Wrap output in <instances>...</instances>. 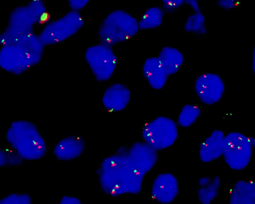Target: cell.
Returning a JSON list of instances; mask_svg holds the SVG:
<instances>
[{
	"mask_svg": "<svg viewBox=\"0 0 255 204\" xmlns=\"http://www.w3.org/2000/svg\"><path fill=\"white\" fill-rule=\"evenodd\" d=\"M157 159L156 150L145 142L120 148L116 153L104 158L97 170L102 189L113 196L138 194L145 175Z\"/></svg>",
	"mask_w": 255,
	"mask_h": 204,
	"instance_id": "6da1fadb",
	"label": "cell"
},
{
	"mask_svg": "<svg viewBox=\"0 0 255 204\" xmlns=\"http://www.w3.org/2000/svg\"><path fill=\"white\" fill-rule=\"evenodd\" d=\"M6 138L12 148L23 159L35 160L46 154V142L36 126L25 120L12 122L9 126Z\"/></svg>",
	"mask_w": 255,
	"mask_h": 204,
	"instance_id": "7a4b0ae2",
	"label": "cell"
},
{
	"mask_svg": "<svg viewBox=\"0 0 255 204\" xmlns=\"http://www.w3.org/2000/svg\"><path fill=\"white\" fill-rule=\"evenodd\" d=\"M138 29V23L134 17L118 9L104 19L99 28V36L103 44L110 46L132 37Z\"/></svg>",
	"mask_w": 255,
	"mask_h": 204,
	"instance_id": "3957f363",
	"label": "cell"
},
{
	"mask_svg": "<svg viewBox=\"0 0 255 204\" xmlns=\"http://www.w3.org/2000/svg\"><path fill=\"white\" fill-rule=\"evenodd\" d=\"M77 11H71L46 25L38 37L44 46L62 42L75 34L84 21Z\"/></svg>",
	"mask_w": 255,
	"mask_h": 204,
	"instance_id": "277c9868",
	"label": "cell"
},
{
	"mask_svg": "<svg viewBox=\"0 0 255 204\" xmlns=\"http://www.w3.org/2000/svg\"><path fill=\"white\" fill-rule=\"evenodd\" d=\"M142 134L146 143L152 148L161 150L174 144L178 136V128L171 119L159 116L145 124Z\"/></svg>",
	"mask_w": 255,
	"mask_h": 204,
	"instance_id": "5b68a950",
	"label": "cell"
},
{
	"mask_svg": "<svg viewBox=\"0 0 255 204\" xmlns=\"http://www.w3.org/2000/svg\"><path fill=\"white\" fill-rule=\"evenodd\" d=\"M249 141V137L237 132H231L225 136L223 155L231 169L241 170L248 165L253 150Z\"/></svg>",
	"mask_w": 255,
	"mask_h": 204,
	"instance_id": "8992f818",
	"label": "cell"
},
{
	"mask_svg": "<svg viewBox=\"0 0 255 204\" xmlns=\"http://www.w3.org/2000/svg\"><path fill=\"white\" fill-rule=\"evenodd\" d=\"M85 58L96 79L105 81L112 76L116 69V56L110 46L104 44L87 49Z\"/></svg>",
	"mask_w": 255,
	"mask_h": 204,
	"instance_id": "52a82bcc",
	"label": "cell"
},
{
	"mask_svg": "<svg viewBox=\"0 0 255 204\" xmlns=\"http://www.w3.org/2000/svg\"><path fill=\"white\" fill-rule=\"evenodd\" d=\"M35 24L26 6L18 7L11 13L8 24L0 38L4 44L13 42L32 32Z\"/></svg>",
	"mask_w": 255,
	"mask_h": 204,
	"instance_id": "ba28073f",
	"label": "cell"
},
{
	"mask_svg": "<svg viewBox=\"0 0 255 204\" xmlns=\"http://www.w3.org/2000/svg\"><path fill=\"white\" fill-rule=\"evenodd\" d=\"M0 66L6 71L20 74L33 66L26 51L16 42L4 44L0 53Z\"/></svg>",
	"mask_w": 255,
	"mask_h": 204,
	"instance_id": "9c48e42d",
	"label": "cell"
},
{
	"mask_svg": "<svg viewBox=\"0 0 255 204\" xmlns=\"http://www.w3.org/2000/svg\"><path fill=\"white\" fill-rule=\"evenodd\" d=\"M195 90L201 102L206 104H212L222 97L225 86L218 75L207 73L197 79Z\"/></svg>",
	"mask_w": 255,
	"mask_h": 204,
	"instance_id": "30bf717a",
	"label": "cell"
},
{
	"mask_svg": "<svg viewBox=\"0 0 255 204\" xmlns=\"http://www.w3.org/2000/svg\"><path fill=\"white\" fill-rule=\"evenodd\" d=\"M178 191V181L171 174H160L153 182L151 194L154 199L161 204H167L172 202Z\"/></svg>",
	"mask_w": 255,
	"mask_h": 204,
	"instance_id": "8fae6325",
	"label": "cell"
},
{
	"mask_svg": "<svg viewBox=\"0 0 255 204\" xmlns=\"http://www.w3.org/2000/svg\"><path fill=\"white\" fill-rule=\"evenodd\" d=\"M129 90L121 84H115L105 91L102 102L105 107L110 111L123 110L130 100Z\"/></svg>",
	"mask_w": 255,
	"mask_h": 204,
	"instance_id": "7c38bea8",
	"label": "cell"
},
{
	"mask_svg": "<svg viewBox=\"0 0 255 204\" xmlns=\"http://www.w3.org/2000/svg\"><path fill=\"white\" fill-rule=\"evenodd\" d=\"M85 148V143L81 137L71 136L59 141L54 146L53 153L60 160L68 161L80 156Z\"/></svg>",
	"mask_w": 255,
	"mask_h": 204,
	"instance_id": "4fadbf2b",
	"label": "cell"
},
{
	"mask_svg": "<svg viewBox=\"0 0 255 204\" xmlns=\"http://www.w3.org/2000/svg\"><path fill=\"white\" fill-rule=\"evenodd\" d=\"M224 134L220 130H214L201 145L200 158L203 162H209L223 154Z\"/></svg>",
	"mask_w": 255,
	"mask_h": 204,
	"instance_id": "5bb4252c",
	"label": "cell"
},
{
	"mask_svg": "<svg viewBox=\"0 0 255 204\" xmlns=\"http://www.w3.org/2000/svg\"><path fill=\"white\" fill-rule=\"evenodd\" d=\"M143 74L150 86L155 90H160L165 85L167 75L160 66L158 57L147 59L142 68Z\"/></svg>",
	"mask_w": 255,
	"mask_h": 204,
	"instance_id": "9a60e30c",
	"label": "cell"
},
{
	"mask_svg": "<svg viewBox=\"0 0 255 204\" xmlns=\"http://www.w3.org/2000/svg\"><path fill=\"white\" fill-rule=\"evenodd\" d=\"M230 204H255V183L240 180L231 190Z\"/></svg>",
	"mask_w": 255,
	"mask_h": 204,
	"instance_id": "2e32d148",
	"label": "cell"
},
{
	"mask_svg": "<svg viewBox=\"0 0 255 204\" xmlns=\"http://www.w3.org/2000/svg\"><path fill=\"white\" fill-rule=\"evenodd\" d=\"M158 59L160 66L167 76L177 72L183 62V56L177 49L171 47H164L160 52Z\"/></svg>",
	"mask_w": 255,
	"mask_h": 204,
	"instance_id": "e0dca14e",
	"label": "cell"
},
{
	"mask_svg": "<svg viewBox=\"0 0 255 204\" xmlns=\"http://www.w3.org/2000/svg\"><path fill=\"white\" fill-rule=\"evenodd\" d=\"M14 42L18 44L26 51L33 66L40 61L43 53L44 45L38 36L31 32Z\"/></svg>",
	"mask_w": 255,
	"mask_h": 204,
	"instance_id": "ac0fdd59",
	"label": "cell"
},
{
	"mask_svg": "<svg viewBox=\"0 0 255 204\" xmlns=\"http://www.w3.org/2000/svg\"><path fill=\"white\" fill-rule=\"evenodd\" d=\"M221 184L218 176L203 177L199 181L197 196L202 204H210L218 194Z\"/></svg>",
	"mask_w": 255,
	"mask_h": 204,
	"instance_id": "d6986e66",
	"label": "cell"
},
{
	"mask_svg": "<svg viewBox=\"0 0 255 204\" xmlns=\"http://www.w3.org/2000/svg\"><path fill=\"white\" fill-rule=\"evenodd\" d=\"M163 16L164 12L160 8L156 6L149 8L139 21V28L149 29L159 26L162 23Z\"/></svg>",
	"mask_w": 255,
	"mask_h": 204,
	"instance_id": "ffe728a7",
	"label": "cell"
},
{
	"mask_svg": "<svg viewBox=\"0 0 255 204\" xmlns=\"http://www.w3.org/2000/svg\"><path fill=\"white\" fill-rule=\"evenodd\" d=\"M200 107L194 104L184 105L178 117V124L183 127H187L191 125L201 114Z\"/></svg>",
	"mask_w": 255,
	"mask_h": 204,
	"instance_id": "44dd1931",
	"label": "cell"
},
{
	"mask_svg": "<svg viewBox=\"0 0 255 204\" xmlns=\"http://www.w3.org/2000/svg\"><path fill=\"white\" fill-rule=\"evenodd\" d=\"M205 20V17L201 12H195L188 17L184 28L188 32L204 34L206 32Z\"/></svg>",
	"mask_w": 255,
	"mask_h": 204,
	"instance_id": "7402d4cb",
	"label": "cell"
},
{
	"mask_svg": "<svg viewBox=\"0 0 255 204\" xmlns=\"http://www.w3.org/2000/svg\"><path fill=\"white\" fill-rule=\"evenodd\" d=\"M23 158L14 150L11 149L1 150L0 153V165L1 167L18 165L22 163Z\"/></svg>",
	"mask_w": 255,
	"mask_h": 204,
	"instance_id": "603a6c76",
	"label": "cell"
},
{
	"mask_svg": "<svg viewBox=\"0 0 255 204\" xmlns=\"http://www.w3.org/2000/svg\"><path fill=\"white\" fill-rule=\"evenodd\" d=\"M26 7L35 24L38 23L42 17H44L46 13L45 5L43 2L40 0L31 1Z\"/></svg>",
	"mask_w": 255,
	"mask_h": 204,
	"instance_id": "cb8c5ba5",
	"label": "cell"
},
{
	"mask_svg": "<svg viewBox=\"0 0 255 204\" xmlns=\"http://www.w3.org/2000/svg\"><path fill=\"white\" fill-rule=\"evenodd\" d=\"M30 196L27 194L12 193L2 198L0 204H31Z\"/></svg>",
	"mask_w": 255,
	"mask_h": 204,
	"instance_id": "d4e9b609",
	"label": "cell"
},
{
	"mask_svg": "<svg viewBox=\"0 0 255 204\" xmlns=\"http://www.w3.org/2000/svg\"><path fill=\"white\" fill-rule=\"evenodd\" d=\"M183 2V0H163V7L168 11L172 12L180 6Z\"/></svg>",
	"mask_w": 255,
	"mask_h": 204,
	"instance_id": "484cf974",
	"label": "cell"
},
{
	"mask_svg": "<svg viewBox=\"0 0 255 204\" xmlns=\"http://www.w3.org/2000/svg\"><path fill=\"white\" fill-rule=\"evenodd\" d=\"M88 1L89 0H69L68 2L71 8H72L74 11H76L84 7L88 3Z\"/></svg>",
	"mask_w": 255,
	"mask_h": 204,
	"instance_id": "4316f807",
	"label": "cell"
},
{
	"mask_svg": "<svg viewBox=\"0 0 255 204\" xmlns=\"http://www.w3.org/2000/svg\"><path fill=\"white\" fill-rule=\"evenodd\" d=\"M59 204H81V203L76 197L65 196L61 199Z\"/></svg>",
	"mask_w": 255,
	"mask_h": 204,
	"instance_id": "83f0119b",
	"label": "cell"
},
{
	"mask_svg": "<svg viewBox=\"0 0 255 204\" xmlns=\"http://www.w3.org/2000/svg\"><path fill=\"white\" fill-rule=\"evenodd\" d=\"M218 3L219 6L226 9H231L235 6L234 1L231 0H219Z\"/></svg>",
	"mask_w": 255,
	"mask_h": 204,
	"instance_id": "f1b7e54d",
	"label": "cell"
},
{
	"mask_svg": "<svg viewBox=\"0 0 255 204\" xmlns=\"http://www.w3.org/2000/svg\"><path fill=\"white\" fill-rule=\"evenodd\" d=\"M185 2L191 6L196 12H201L198 2L195 0H187Z\"/></svg>",
	"mask_w": 255,
	"mask_h": 204,
	"instance_id": "f546056e",
	"label": "cell"
},
{
	"mask_svg": "<svg viewBox=\"0 0 255 204\" xmlns=\"http://www.w3.org/2000/svg\"><path fill=\"white\" fill-rule=\"evenodd\" d=\"M252 68L255 74V47H254L252 55Z\"/></svg>",
	"mask_w": 255,
	"mask_h": 204,
	"instance_id": "4dcf8cb0",
	"label": "cell"
},
{
	"mask_svg": "<svg viewBox=\"0 0 255 204\" xmlns=\"http://www.w3.org/2000/svg\"><path fill=\"white\" fill-rule=\"evenodd\" d=\"M250 140L251 142L252 146L255 148V138L249 137Z\"/></svg>",
	"mask_w": 255,
	"mask_h": 204,
	"instance_id": "1f68e13d",
	"label": "cell"
}]
</instances>
